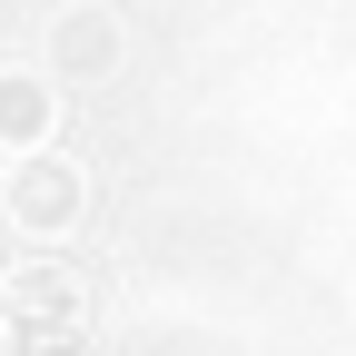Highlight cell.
<instances>
[{"label": "cell", "mask_w": 356, "mask_h": 356, "mask_svg": "<svg viewBox=\"0 0 356 356\" xmlns=\"http://www.w3.org/2000/svg\"><path fill=\"white\" fill-rule=\"evenodd\" d=\"M40 119H50V99H40L30 79H0V139H30Z\"/></svg>", "instance_id": "1"}, {"label": "cell", "mask_w": 356, "mask_h": 356, "mask_svg": "<svg viewBox=\"0 0 356 356\" xmlns=\"http://www.w3.org/2000/svg\"><path fill=\"white\" fill-rule=\"evenodd\" d=\"M20 208H30V218H70V178H50V168L20 178Z\"/></svg>", "instance_id": "2"}]
</instances>
